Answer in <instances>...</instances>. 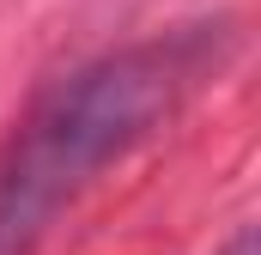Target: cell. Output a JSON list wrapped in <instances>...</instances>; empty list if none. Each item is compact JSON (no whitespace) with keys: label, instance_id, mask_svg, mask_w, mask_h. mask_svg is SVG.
I'll return each mask as SVG.
<instances>
[{"label":"cell","instance_id":"6da1fadb","mask_svg":"<svg viewBox=\"0 0 261 255\" xmlns=\"http://www.w3.org/2000/svg\"><path fill=\"white\" fill-rule=\"evenodd\" d=\"M225 49L231 24H182L55 79L0 140V255H37L73 200L219 73Z\"/></svg>","mask_w":261,"mask_h":255},{"label":"cell","instance_id":"7a4b0ae2","mask_svg":"<svg viewBox=\"0 0 261 255\" xmlns=\"http://www.w3.org/2000/svg\"><path fill=\"white\" fill-rule=\"evenodd\" d=\"M219 255H261V249H255V231L243 225V231H237V237H231V243H225Z\"/></svg>","mask_w":261,"mask_h":255}]
</instances>
